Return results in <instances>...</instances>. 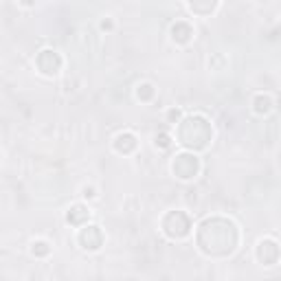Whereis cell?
Returning <instances> with one entry per match:
<instances>
[{
    "mask_svg": "<svg viewBox=\"0 0 281 281\" xmlns=\"http://www.w3.org/2000/svg\"><path fill=\"white\" fill-rule=\"evenodd\" d=\"M198 246L202 248V253L213 257H224L233 253V248L237 246L235 224L224 218L204 220L198 231Z\"/></svg>",
    "mask_w": 281,
    "mask_h": 281,
    "instance_id": "cell-1",
    "label": "cell"
},
{
    "mask_svg": "<svg viewBox=\"0 0 281 281\" xmlns=\"http://www.w3.org/2000/svg\"><path fill=\"white\" fill-rule=\"evenodd\" d=\"M178 137H180V143L187 145V147L202 149L211 140V125L202 116H189V119L182 121Z\"/></svg>",
    "mask_w": 281,
    "mask_h": 281,
    "instance_id": "cell-2",
    "label": "cell"
},
{
    "mask_svg": "<svg viewBox=\"0 0 281 281\" xmlns=\"http://www.w3.org/2000/svg\"><path fill=\"white\" fill-rule=\"evenodd\" d=\"M163 228H165V233L169 237H185L189 233L191 224H189V218L182 211H174V213H169L163 220Z\"/></svg>",
    "mask_w": 281,
    "mask_h": 281,
    "instance_id": "cell-3",
    "label": "cell"
},
{
    "mask_svg": "<svg viewBox=\"0 0 281 281\" xmlns=\"http://www.w3.org/2000/svg\"><path fill=\"white\" fill-rule=\"evenodd\" d=\"M174 174L178 178H194L198 174V158L191 156V154H180V156H176L174 161Z\"/></svg>",
    "mask_w": 281,
    "mask_h": 281,
    "instance_id": "cell-4",
    "label": "cell"
},
{
    "mask_svg": "<svg viewBox=\"0 0 281 281\" xmlns=\"http://www.w3.org/2000/svg\"><path fill=\"white\" fill-rule=\"evenodd\" d=\"M37 66L44 75H55L62 66V59H59V55L55 53V51H42L40 55H37Z\"/></svg>",
    "mask_w": 281,
    "mask_h": 281,
    "instance_id": "cell-5",
    "label": "cell"
},
{
    "mask_svg": "<svg viewBox=\"0 0 281 281\" xmlns=\"http://www.w3.org/2000/svg\"><path fill=\"white\" fill-rule=\"evenodd\" d=\"M79 242H82V246L88 248V251H97V248L101 246V242H104V235H101L99 226H88L82 231Z\"/></svg>",
    "mask_w": 281,
    "mask_h": 281,
    "instance_id": "cell-6",
    "label": "cell"
},
{
    "mask_svg": "<svg viewBox=\"0 0 281 281\" xmlns=\"http://www.w3.org/2000/svg\"><path fill=\"white\" fill-rule=\"evenodd\" d=\"M257 257L264 261L266 266H273L279 257V248L275 242H261L259 248H257Z\"/></svg>",
    "mask_w": 281,
    "mask_h": 281,
    "instance_id": "cell-7",
    "label": "cell"
},
{
    "mask_svg": "<svg viewBox=\"0 0 281 281\" xmlns=\"http://www.w3.org/2000/svg\"><path fill=\"white\" fill-rule=\"evenodd\" d=\"M114 147L119 149V152H123V154H130L134 147H137V139H134V134H130V132L119 134L116 140H114Z\"/></svg>",
    "mask_w": 281,
    "mask_h": 281,
    "instance_id": "cell-8",
    "label": "cell"
},
{
    "mask_svg": "<svg viewBox=\"0 0 281 281\" xmlns=\"http://www.w3.org/2000/svg\"><path fill=\"white\" fill-rule=\"evenodd\" d=\"M171 33H174V40H178V42H187V40H189V35L194 33V31H191L189 25H185V22H178V25H174Z\"/></svg>",
    "mask_w": 281,
    "mask_h": 281,
    "instance_id": "cell-9",
    "label": "cell"
},
{
    "mask_svg": "<svg viewBox=\"0 0 281 281\" xmlns=\"http://www.w3.org/2000/svg\"><path fill=\"white\" fill-rule=\"evenodd\" d=\"M88 220V211L84 207H73L68 211V222L70 224H82Z\"/></svg>",
    "mask_w": 281,
    "mask_h": 281,
    "instance_id": "cell-10",
    "label": "cell"
},
{
    "mask_svg": "<svg viewBox=\"0 0 281 281\" xmlns=\"http://www.w3.org/2000/svg\"><path fill=\"white\" fill-rule=\"evenodd\" d=\"M255 110L257 112H268L270 110V97H257L255 99Z\"/></svg>",
    "mask_w": 281,
    "mask_h": 281,
    "instance_id": "cell-11",
    "label": "cell"
},
{
    "mask_svg": "<svg viewBox=\"0 0 281 281\" xmlns=\"http://www.w3.org/2000/svg\"><path fill=\"white\" fill-rule=\"evenodd\" d=\"M152 95H154V88L149 86V84H143V86L139 88V97H140V99H152Z\"/></svg>",
    "mask_w": 281,
    "mask_h": 281,
    "instance_id": "cell-12",
    "label": "cell"
},
{
    "mask_svg": "<svg viewBox=\"0 0 281 281\" xmlns=\"http://www.w3.org/2000/svg\"><path fill=\"white\" fill-rule=\"evenodd\" d=\"M33 253L35 255H46V253H49V246H46L44 242H37V244L33 246Z\"/></svg>",
    "mask_w": 281,
    "mask_h": 281,
    "instance_id": "cell-13",
    "label": "cell"
},
{
    "mask_svg": "<svg viewBox=\"0 0 281 281\" xmlns=\"http://www.w3.org/2000/svg\"><path fill=\"white\" fill-rule=\"evenodd\" d=\"M169 137H167V134H158L156 137V145H161V147H169Z\"/></svg>",
    "mask_w": 281,
    "mask_h": 281,
    "instance_id": "cell-14",
    "label": "cell"
},
{
    "mask_svg": "<svg viewBox=\"0 0 281 281\" xmlns=\"http://www.w3.org/2000/svg\"><path fill=\"white\" fill-rule=\"evenodd\" d=\"M178 116H180V114H178V110H171L169 112V119H178Z\"/></svg>",
    "mask_w": 281,
    "mask_h": 281,
    "instance_id": "cell-15",
    "label": "cell"
}]
</instances>
